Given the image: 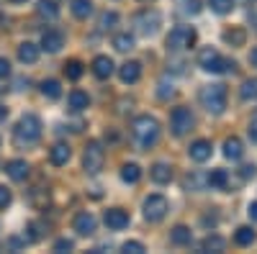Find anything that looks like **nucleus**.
Segmentation results:
<instances>
[{
  "label": "nucleus",
  "mask_w": 257,
  "mask_h": 254,
  "mask_svg": "<svg viewBox=\"0 0 257 254\" xmlns=\"http://www.w3.org/2000/svg\"><path fill=\"white\" fill-rule=\"evenodd\" d=\"M183 16H198L201 13V0H178Z\"/></svg>",
  "instance_id": "obj_33"
},
{
  "label": "nucleus",
  "mask_w": 257,
  "mask_h": 254,
  "mask_svg": "<svg viewBox=\"0 0 257 254\" xmlns=\"http://www.w3.org/2000/svg\"><path fill=\"white\" fill-rule=\"evenodd\" d=\"M72 13H75V18L85 21L93 13V3H90V0H72Z\"/></svg>",
  "instance_id": "obj_24"
},
{
  "label": "nucleus",
  "mask_w": 257,
  "mask_h": 254,
  "mask_svg": "<svg viewBox=\"0 0 257 254\" xmlns=\"http://www.w3.org/2000/svg\"><path fill=\"white\" fill-rule=\"evenodd\" d=\"M244 39H247V34H244L242 29H229V31H224V41H226V44H231V47H244Z\"/></svg>",
  "instance_id": "obj_25"
},
{
  "label": "nucleus",
  "mask_w": 257,
  "mask_h": 254,
  "mask_svg": "<svg viewBox=\"0 0 257 254\" xmlns=\"http://www.w3.org/2000/svg\"><path fill=\"white\" fill-rule=\"evenodd\" d=\"M72 226H75V231H77L80 236H90L93 231H95V226H98V221H95V216L90 213V210H82V213L75 216Z\"/></svg>",
  "instance_id": "obj_11"
},
{
  "label": "nucleus",
  "mask_w": 257,
  "mask_h": 254,
  "mask_svg": "<svg viewBox=\"0 0 257 254\" xmlns=\"http://www.w3.org/2000/svg\"><path fill=\"white\" fill-rule=\"evenodd\" d=\"M6 172H8V177L11 180H16V182H24L26 177H29V164H26V159H11L8 164H6Z\"/></svg>",
  "instance_id": "obj_14"
},
{
  "label": "nucleus",
  "mask_w": 257,
  "mask_h": 254,
  "mask_svg": "<svg viewBox=\"0 0 257 254\" xmlns=\"http://www.w3.org/2000/svg\"><path fill=\"white\" fill-rule=\"evenodd\" d=\"M11 200H13L11 190H8L6 185H0V210H3V208H8V205H11Z\"/></svg>",
  "instance_id": "obj_39"
},
{
  "label": "nucleus",
  "mask_w": 257,
  "mask_h": 254,
  "mask_svg": "<svg viewBox=\"0 0 257 254\" xmlns=\"http://www.w3.org/2000/svg\"><path fill=\"white\" fill-rule=\"evenodd\" d=\"M224 246H226V241H224L221 236H216V234H213V236H206L203 244H201L203 251H224Z\"/></svg>",
  "instance_id": "obj_27"
},
{
  "label": "nucleus",
  "mask_w": 257,
  "mask_h": 254,
  "mask_svg": "<svg viewBox=\"0 0 257 254\" xmlns=\"http://www.w3.org/2000/svg\"><path fill=\"white\" fill-rule=\"evenodd\" d=\"M72 249H75V244H72L70 239H57V241H54V251H57V254L72 251Z\"/></svg>",
  "instance_id": "obj_38"
},
{
  "label": "nucleus",
  "mask_w": 257,
  "mask_h": 254,
  "mask_svg": "<svg viewBox=\"0 0 257 254\" xmlns=\"http://www.w3.org/2000/svg\"><path fill=\"white\" fill-rule=\"evenodd\" d=\"M93 75L98 77V80H108L111 75H113V59L111 57H95L93 59Z\"/></svg>",
  "instance_id": "obj_15"
},
{
  "label": "nucleus",
  "mask_w": 257,
  "mask_h": 254,
  "mask_svg": "<svg viewBox=\"0 0 257 254\" xmlns=\"http://www.w3.org/2000/svg\"><path fill=\"white\" fill-rule=\"evenodd\" d=\"M41 93H44L49 100H57L62 95V88H59L57 80H44V82H41Z\"/></svg>",
  "instance_id": "obj_28"
},
{
  "label": "nucleus",
  "mask_w": 257,
  "mask_h": 254,
  "mask_svg": "<svg viewBox=\"0 0 257 254\" xmlns=\"http://www.w3.org/2000/svg\"><path fill=\"white\" fill-rule=\"evenodd\" d=\"M82 62H77V59H70L67 65H64V75H67L70 80H80L82 77Z\"/></svg>",
  "instance_id": "obj_34"
},
{
  "label": "nucleus",
  "mask_w": 257,
  "mask_h": 254,
  "mask_svg": "<svg viewBox=\"0 0 257 254\" xmlns=\"http://www.w3.org/2000/svg\"><path fill=\"white\" fill-rule=\"evenodd\" d=\"M239 3H244V6H252V3H257V0H239Z\"/></svg>",
  "instance_id": "obj_48"
},
{
  "label": "nucleus",
  "mask_w": 257,
  "mask_h": 254,
  "mask_svg": "<svg viewBox=\"0 0 257 254\" xmlns=\"http://www.w3.org/2000/svg\"><path fill=\"white\" fill-rule=\"evenodd\" d=\"M103 221H105V226L108 228H113V231H121V228H126L128 226V213L123 208H108L105 210V216H103Z\"/></svg>",
  "instance_id": "obj_10"
},
{
  "label": "nucleus",
  "mask_w": 257,
  "mask_h": 254,
  "mask_svg": "<svg viewBox=\"0 0 257 254\" xmlns=\"http://www.w3.org/2000/svg\"><path fill=\"white\" fill-rule=\"evenodd\" d=\"M149 177H152L157 185H167L170 180H173V169H170V164H165V162H157V164H152V169H149Z\"/></svg>",
  "instance_id": "obj_18"
},
{
  "label": "nucleus",
  "mask_w": 257,
  "mask_h": 254,
  "mask_svg": "<svg viewBox=\"0 0 257 254\" xmlns=\"http://www.w3.org/2000/svg\"><path fill=\"white\" fill-rule=\"evenodd\" d=\"M18 59L24 62V65H34L39 59V47L31 44V41H24V44L18 47Z\"/></svg>",
  "instance_id": "obj_19"
},
{
  "label": "nucleus",
  "mask_w": 257,
  "mask_h": 254,
  "mask_svg": "<svg viewBox=\"0 0 257 254\" xmlns=\"http://www.w3.org/2000/svg\"><path fill=\"white\" fill-rule=\"evenodd\" d=\"M193 129V113L188 108H175L170 113V131L175 136H185Z\"/></svg>",
  "instance_id": "obj_9"
},
{
  "label": "nucleus",
  "mask_w": 257,
  "mask_h": 254,
  "mask_svg": "<svg viewBox=\"0 0 257 254\" xmlns=\"http://www.w3.org/2000/svg\"><path fill=\"white\" fill-rule=\"evenodd\" d=\"M198 65H201L206 72H213V75H221V72H234V67H237L231 59L221 57L216 49H211V47L201 49V54H198Z\"/></svg>",
  "instance_id": "obj_4"
},
{
  "label": "nucleus",
  "mask_w": 257,
  "mask_h": 254,
  "mask_svg": "<svg viewBox=\"0 0 257 254\" xmlns=\"http://www.w3.org/2000/svg\"><path fill=\"white\" fill-rule=\"evenodd\" d=\"M139 3H149V0H139Z\"/></svg>",
  "instance_id": "obj_50"
},
{
  "label": "nucleus",
  "mask_w": 257,
  "mask_h": 254,
  "mask_svg": "<svg viewBox=\"0 0 257 254\" xmlns=\"http://www.w3.org/2000/svg\"><path fill=\"white\" fill-rule=\"evenodd\" d=\"M70 157H72V149L67 144H54L52 149H49V162L54 164V167H62V164H67L70 162Z\"/></svg>",
  "instance_id": "obj_16"
},
{
  "label": "nucleus",
  "mask_w": 257,
  "mask_h": 254,
  "mask_svg": "<svg viewBox=\"0 0 257 254\" xmlns=\"http://www.w3.org/2000/svg\"><path fill=\"white\" fill-rule=\"evenodd\" d=\"M188 154H190L193 162H208L211 154H213V146H211L208 139H198V141H193V144H190Z\"/></svg>",
  "instance_id": "obj_12"
},
{
  "label": "nucleus",
  "mask_w": 257,
  "mask_h": 254,
  "mask_svg": "<svg viewBox=\"0 0 257 254\" xmlns=\"http://www.w3.org/2000/svg\"><path fill=\"white\" fill-rule=\"evenodd\" d=\"M160 24H162V18H160L157 11H142V13L134 18V26H137V31H139L142 36H155L157 29H160Z\"/></svg>",
  "instance_id": "obj_8"
},
{
  "label": "nucleus",
  "mask_w": 257,
  "mask_h": 254,
  "mask_svg": "<svg viewBox=\"0 0 257 254\" xmlns=\"http://www.w3.org/2000/svg\"><path fill=\"white\" fill-rule=\"evenodd\" d=\"M249 136L257 141V123H252V126H249Z\"/></svg>",
  "instance_id": "obj_46"
},
{
  "label": "nucleus",
  "mask_w": 257,
  "mask_h": 254,
  "mask_svg": "<svg viewBox=\"0 0 257 254\" xmlns=\"http://www.w3.org/2000/svg\"><path fill=\"white\" fill-rule=\"evenodd\" d=\"M116 21H118V13L105 11V13L100 16V29H113V26H116Z\"/></svg>",
  "instance_id": "obj_36"
},
{
  "label": "nucleus",
  "mask_w": 257,
  "mask_h": 254,
  "mask_svg": "<svg viewBox=\"0 0 257 254\" xmlns=\"http://www.w3.org/2000/svg\"><path fill=\"white\" fill-rule=\"evenodd\" d=\"M167 210H170V203L165 195H149L144 200V218L149 223H160L167 216Z\"/></svg>",
  "instance_id": "obj_7"
},
{
  "label": "nucleus",
  "mask_w": 257,
  "mask_h": 254,
  "mask_svg": "<svg viewBox=\"0 0 257 254\" xmlns=\"http://www.w3.org/2000/svg\"><path fill=\"white\" fill-rule=\"evenodd\" d=\"M8 118V108H0V121H6Z\"/></svg>",
  "instance_id": "obj_47"
},
{
  "label": "nucleus",
  "mask_w": 257,
  "mask_h": 254,
  "mask_svg": "<svg viewBox=\"0 0 257 254\" xmlns=\"http://www.w3.org/2000/svg\"><path fill=\"white\" fill-rule=\"evenodd\" d=\"M103 162H105L103 146L98 141H88V146H85V152H82V169L88 175H98L103 169Z\"/></svg>",
  "instance_id": "obj_6"
},
{
  "label": "nucleus",
  "mask_w": 257,
  "mask_h": 254,
  "mask_svg": "<svg viewBox=\"0 0 257 254\" xmlns=\"http://www.w3.org/2000/svg\"><path fill=\"white\" fill-rule=\"evenodd\" d=\"M8 3H24V0H8Z\"/></svg>",
  "instance_id": "obj_49"
},
{
  "label": "nucleus",
  "mask_w": 257,
  "mask_h": 254,
  "mask_svg": "<svg viewBox=\"0 0 257 254\" xmlns=\"http://www.w3.org/2000/svg\"><path fill=\"white\" fill-rule=\"evenodd\" d=\"M206 182H208L211 187H219V190H221V187H226V182H229V175L224 172V169H213V172L206 177Z\"/></svg>",
  "instance_id": "obj_29"
},
{
  "label": "nucleus",
  "mask_w": 257,
  "mask_h": 254,
  "mask_svg": "<svg viewBox=\"0 0 257 254\" xmlns=\"http://www.w3.org/2000/svg\"><path fill=\"white\" fill-rule=\"evenodd\" d=\"M62 47H64V36H62L59 31L49 29V31L41 34V47H39V49H44V52H49V54H57Z\"/></svg>",
  "instance_id": "obj_13"
},
{
  "label": "nucleus",
  "mask_w": 257,
  "mask_h": 254,
  "mask_svg": "<svg viewBox=\"0 0 257 254\" xmlns=\"http://www.w3.org/2000/svg\"><path fill=\"white\" fill-rule=\"evenodd\" d=\"M247 213H249V218H252V221H257V203H249Z\"/></svg>",
  "instance_id": "obj_43"
},
{
  "label": "nucleus",
  "mask_w": 257,
  "mask_h": 254,
  "mask_svg": "<svg viewBox=\"0 0 257 254\" xmlns=\"http://www.w3.org/2000/svg\"><path fill=\"white\" fill-rule=\"evenodd\" d=\"M113 47H116L118 52H132V49H134V36H132V34H118V36H113Z\"/></svg>",
  "instance_id": "obj_30"
},
{
  "label": "nucleus",
  "mask_w": 257,
  "mask_h": 254,
  "mask_svg": "<svg viewBox=\"0 0 257 254\" xmlns=\"http://www.w3.org/2000/svg\"><path fill=\"white\" fill-rule=\"evenodd\" d=\"M39 139H41V118L34 113L21 116L13 129V144L18 149H26V146H34Z\"/></svg>",
  "instance_id": "obj_1"
},
{
  "label": "nucleus",
  "mask_w": 257,
  "mask_h": 254,
  "mask_svg": "<svg viewBox=\"0 0 257 254\" xmlns=\"http://www.w3.org/2000/svg\"><path fill=\"white\" fill-rule=\"evenodd\" d=\"M121 251H126V254H144V244L142 241H126L121 246Z\"/></svg>",
  "instance_id": "obj_37"
},
{
  "label": "nucleus",
  "mask_w": 257,
  "mask_h": 254,
  "mask_svg": "<svg viewBox=\"0 0 257 254\" xmlns=\"http://www.w3.org/2000/svg\"><path fill=\"white\" fill-rule=\"evenodd\" d=\"M157 95H160L162 100H167V98H173V95H175V90H173V85H170V88H167V85L162 82V85H160V90H157Z\"/></svg>",
  "instance_id": "obj_40"
},
{
  "label": "nucleus",
  "mask_w": 257,
  "mask_h": 254,
  "mask_svg": "<svg viewBox=\"0 0 257 254\" xmlns=\"http://www.w3.org/2000/svg\"><path fill=\"white\" fill-rule=\"evenodd\" d=\"M118 77L126 85H134L142 77V65L139 62H126V65H121V70H118Z\"/></svg>",
  "instance_id": "obj_17"
},
{
  "label": "nucleus",
  "mask_w": 257,
  "mask_h": 254,
  "mask_svg": "<svg viewBox=\"0 0 257 254\" xmlns=\"http://www.w3.org/2000/svg\"><path fill=\"white\" fill-rule=\"evenodd\" d=\"M8 75H11V62L0 57V80H6Z\"/></svg>",
  "instance_id": "obj_41"
},
{
  "label": "nucleus",
  "mask_w": 257,
  "mask_h": 254,
  "mask_svg": "<svg viewBox=\"0 0 257 254\" xmlns=\"http://www.w3.org/2000/svg\"><path fill=\"white\" fill-rule=\"evenodd\" d=\"M198 100H201V105H203L208 113L219 116L226 108V88H224V85H219V82L216 85H203L201 93H198Z\"/></svg>",
  "instance_id": "obj_3"
},
{
  "label": "nucleus",
  "mask_w": 257,
  "mask_h": 254,
  "mask_svg": "<svg viewBox=\"0 0 257 254\" xmlns=\"http://www.w3.org/2000/svg\"><path fill=\"white\" fill-rule=\"evenodd\" d=\"M193 44H196V29L193 26H175L165 39L167 52H185Z\"/></svg>",
  "instance_id": "obj_5"
},
{
  "label": "nucleus",
  "mask_w": 257,
  "mask_h": 254,
  "mask_svg": "<svg viewBox=\"0 0 257 254\" xmlns=\"http://www.w3.org/2000/svg\"><path fill=\"white\" fill-rule=\"evenodd\" d=\"M242 154H244V146H242V141L237 136H231V139L224 141V157L226 159H242Z\"/></svg>",
  "instance_id": "obj_20"
},
{
  "label": "nucleus",
  "mask_w": 257,
  "mask_h": 254,
  "mask_svg": "<svg viewBox=\"0 0 257 254\" xmlns=\"http://www.w3.org/2000/svg\"><path fill=\"white\" fill-rule=\"evenodd\" d=\"M170 241H173L175 246H185L193 241V234H190V228L188 226H175L173 228V234H170Z\"/></svg>",
  "instance_id": "obj_22"
},
{
  "label": "nucleus",
  "mask_w": 257,
  "mask_h": 254,
  "mask_svg": "<svg viewBox=\"0 0 257 254\" xmlns=\"http://www.w3.org/2000/svg\"><path fill=\"white\" fill-rule=\"evenodd\" d=\"M254 172H257V167H254V164H244V167H242V180L254 177Z\"/></svg>",
  "instance_id": "obj_42"
},
{
  "label": "nucleus",
  "mask_w": 257,
  "mask_h": 254,
  "mask_svg": "<svg viewBox=\"0 0 257 254\" xmlns=\"http://www.w3.org/2000/svg\"><path fill=\"white\" fill-rule=\"evenodd\" d=\"M239 95H242V100H257V77H254V80H247V82L242 85Z\"/></svg>",
  "instance_id": "obj_35"
},
{
  "label": "nucleus",
  "mask_w": 257,
  "mask_h": 254,
  "mask_svg": "<svg viewBox=\"0 0 257 254\" xmlns=\"http://www.w3.org/2000/svg\"><path fill=\"white\" fill-rule=\"evenodd\" d=\"M36 13H39L41 18H49V21H57V18H59V8H57L54 0H39Z\"/></svg>",
  "instance_id": "obj_21"
},
{
  "label": "nucleus",
  "mask_w": 257,
  "mask_h": 254,
  "mask_svg": "<svg viewBox=\"0 0 257 254\" xmlns=\"http://www.w3.org/2000/svg\"><path fill=\"white\" fill-rule=\"evenodd\" d=\"M208 6H211V11L216 16H226L234 8V0H208Z\"/></svg>",
  "instance_id": "obj_32"
},
{
  "label": "nucleus",
  "mask_w": 257,
  "mask_h": 254,
  "mask_svg": "<svg viewBox=\"0 0 257 254\" xmlns=\"http://www.w3.org/2000/svg\"><path fill=\"white\" fill-rule=\"evenodd\" d=\"M88 95H85L82 90H72L70 93V108L72 111H85V108H88Z\"/></svg>",
  "instance_id": "obj_26"
},
{
  "label": "nucleus",
  "mask_w": 257,
  "mask_h": 254,
  "mask_svg": "<svg viewBox=\"0 0 257 254\" xmlns=\"http://www.w3.org/2000/svg\"><path fill=\"white\" fill-rule=\"evenodd\" d=\"M249 24H252V26H254V31H257V6L249 11Z\"/></svg>",
  "instance_id": "obj_44"
},
{
  "label": "nucleus",
  "mask_w": 257,
  "mask_h": 254,
  "mask_svg": "<svg viewBox=\"0 0 257 254\" xmlns=\"http://www.w3.org/2000/svg\"><path fill=\"white\" fill-rule=\"evenodd\" d=\"M234 241H237L239 246H249V244L254 241V231H252L249 226H242V228H237V234H234Z\"/></svg>",
  "instance_id": "obj_31"
},
{
  "label": "nucleus",
  "mask_w": 257,
  "mask_h": 254,
  "mask_svg": "<svg viewBox=\"0 0 257 254\" xmlns=\"http://www.w3.org/2000/svg\"><path fill=\"white\" fill-rule=\"evenodd\" d=\"M249 65H252V67H257V49H252V52H249Z\"/></svg>",
  "instance_id": "obj_45"
},
{
  "label": "nucleus",
  "mask_w": 257,
  "mask_h": 254,
  "mask_svg": "<svg viewBox=\"0 0 257 254\" xmlns=\"http://www.w3.org/2000/svg\"><path fill=\"white\" fill-rule=\"evenodd\" d=\"M139 177H142V167H139V164L128 162V164L121 167V180H123V182L134 185V182H139Z\"/></svg>",
  "instance_id": "obj_23"
},
{
  "label": "nucleus",
  "mask_w": 257,
  "mask_h": 254,
  "mask_svg": "<svg viewBox=\"0 0 257 254\" xmlns=\"http://www.w3.org/2000/svg\"><path fill=\"white\" fill-rule=\"evenodd\" d=\"M132 136H134L139 149H149V146H155L157 139H160V123H157V118H152V116H137L134 123H132Z\"/></svg>",
  "instance_id": "obj_2"
}]
</instances>
